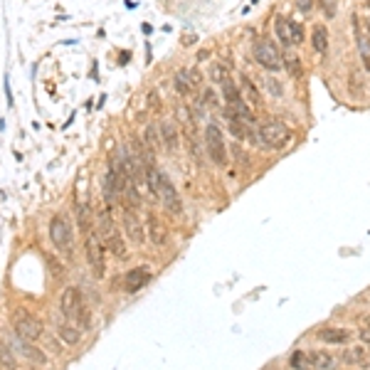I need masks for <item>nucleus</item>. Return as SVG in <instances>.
Returning a JSON list of instances; mask_svg holds the SVG:
<instances>
[{
  "instance_id": "f257e3e1",
  "label": "nucleus",
  "mask_w": 370,
  "mask_h": 370,
  "mask_svg": "<svg viewBox=\"0 0 370 370\" xmlns=\"http://www.w3.org/2000/svg\"><path fill=\"white\" fill-rule=\"evenodd\" d=\"M13 328H15V336L25 338V341H37L42 336V321L35 318L30 311L25 309H15L13 313Z\"/></svg>"
},
{
  "instance_id": "f03ea898",
  "label": "nucleus",
  "mask_w": 370,
  "mask_h": 370,
  "mask_svg": "<svg viewBox=\"0 0 370 370\" xmlns=\"http://www.w3.org/2000/svg\"><path fill=\"white\" fill-rule=\"evenodd\" d=\"M84 255L89 269L94 271V276H104L106 274V257H104V242H101V237L97 232H86Z\"/></svg>"
},
{
  "instance_id": "7ed1b4c3",
  "label": "nucleus",
  "mask_w": 370,
  "mask_h": 370,
  "mask_svg": "<svg viewBox=\"0 0 370 370\" xmlns=\"http://www.w3.org/2000/svg\"><path fill=\"white\" fill-rule=\"evenodd\" d=\"M259 141L264 143V148H284L291 141V128L282 121H267L259 128Z\"/></svg>"
},
{
  "instance_id": "20e7f679",
  "label": "nucleus",
  "mask_w": 370,
  "mask_h": 370,
  "mask_svg": "<svg viewBox=\"0 0 370 370\" xmlns=\"http://www.w3.org/2000/svg\"><path fill=\"white\" fill-rule=\"evenodd\" d=\"M205 148L217 166H227V146L222 138V131L217 124H207L205 126Z\"/></svg>"
},
{
  "instance_id": "39448f33",
  "label": "nucleus",
  "mask_w": 370,
  "mask_h": 370,
  "mask_svg": "<svg viewBox=\"0 0 370 370\" xmlns=\"http://www.w3.org/2000/svg\"><path fill=\"white\" fill-rule=\"evenodd\" d=\"M255 59L267 72L284 70V57H282V52H279V50H276L269 40H259V42L255 44Z\"/></svg>"
},
{
  "instance_id": "423d86ee",
  "label": "nucleus",
  "mask_w": 370,
  "mask_h": 370,
  "mask_svg": "<svg viewBox=\"0 0 370 370\" xmlns=\"http://www.w3.org/2000/svg\"><path fill=\"white\" fill-rule=\"evenodd\" d=\"M50 240H52V244L57 247L59 252H67V255L72 252V242H74V237H72V225L62 217V215L52 217V222H50Z\"/></svg>"
},
{
  "instance_id": "0eeeda50",
  "label": "nucleus",
  "mask_w": 370,
  "mask_h": 370,
  "mask_svg": "<svg viewBox=\"0 0 370 370\" xmlns=\"http://www.w3.org/2000/svg\"><path fill=\"white\" fill-rule=\"evenodd\" d=\"M82 306H84V301H82L79 289H77V286H67V289L62 291V296H59V311H62V316L72 323V321H77Z\"/></svg>"
},
{
  "instance_id": "6e6552de",
  "label": "nucleus",
  "mask_w": 370,
  "mask_h": 370,
  "mask_svg": "<svg viewBox=\"0 0 370 370\" xmlns=\"http://www.w3.org/2000/svg\"><path fill=\"white\" fill-rule=\"evenodd\" d=\"M121 220H124V232L128 235V240H131L133 244H143V240H146V225L138 220V213L124 207Z\"/></svg>"
},
{
  "instance_id": "1a4fd4ad",
  "label": "nucleus",
  "mask_w": 370,
  "mask_h": 370,
  "mask_svg": "<svg viewBox=\"0 0 370 370\" xmlns=\"http://www.w3.org/2000/svg\"><path fill=\"white\" fill-rule=\"evenodd\" d=\"M158 198L160 202L166 205V210L173 215H178L183 210V205H180V198H178V190H175V185L166 178V175H160V188H158Z\"/></svg>"
},
{
  "instance_id": "9d476101",
  "label": "nucleus",
  "mask_w": 370,
  "mask_h": 370,
  "mask_svg": "<svg viewBox=\"0 0 370 370\" xmlns=\"http://www.w3.org/2000/svg\"><path fill=\"white\" fill-rule=\"evenodd\" d=\"M356 25V44H358V55L363 59V67L370 72V30L368 25H363L358 17H353Z\"/></svg>"
},
{
  "instance_id": "9b49d317",
  "label": "nucleus",
  "mask_w": 370,
  "mask_h": 370,
  "mask_svg": "<svg viewBox=\"0 0 370 370\" xmlns=\"http://www.w3.org/2000/svg\"><path fill=\"white\" fill-rule=\"evenodd\" d=\"M148 282H151V269H148V267H133V269H128L126 276H124V291L133 294V291L143 289Z\"/></svg>"
},
{
  "instance_id": "f8f14e48",
  "label": "nucleus",
  "mask_w": 370,
  "mask_h": 370,
  "mask_svg": "<svg viewBox=\"0 0 370 370\" xmlns=\"http://www.w3.org/2000/svg\"><path fill=\"white\" fill-rule=\"evenodd\" d=\"M101 193H104V200H106V205L109 207H114L116 198L121 195L119 193V175H116V166L111 163L106 173H104V180H101Z\"/></svg>"
},
{
  "instance_id": "ddd939ff",
  "label": "nucleus",
  "mask_w": 370,
  "mask_h": 370,
  "mask_svg": "<svg viewBox=\"0 0 370 370\" xmlns=\"http://www.w3.org/2000/svg\"><path fill=\"white\" fill-rule=\"evenodd\" d=\"M15 348L20 351V356L28 358L30 363H35V365H44V363H47V356H44L42 351H40L37 345H32L30 341H25V338H20V336H17V341H15Z\"/></svg>"
},
{
  "instance_id": "4468645a",
  "label": "nucleus",
  "mask_w": 370,
  "mask_h": 370,
  "mask_svg": "<svg viewBox=\"0 0 370 370\" xmlns=\"http://www.w3.org/2000/svg\"><path fill=\"white\" fill-rule=\"evenodd\" d=\"M318 341L328 343V345H343V343L351 341V331H345V328H321Z\"/></svg>"
},
{
  "instance_id": "2eb2a0df",
  "label": "nucleus",
  "mask_w": 370,
  "mask_h": 370,
  "mask_svg": "<svg viewBox=\"0 0 370 370\" xmlns=\"http://www.w3.org/2000/svg\"><path fill=\"white\" fill-rule=\"evenodd\" d=\"M148 225H146V229H148V237H151V242L156 244V247H163L166 244V240H168V232H166V227H163V222L158 220L156 215H148V220H146Z\"/></svg>"
},
{
  "instance_id": "dca6fc26",
  "label": "nucleus",
  "mask_w": 370,
  "mask_h": 370,
  "mask_svg": "<svg viewBox=\"0 0 370 370\" xmlns=\"http://www.w3.org/2000/svg\"><path fill=\"white\" fill-rule=\"evenodd\" d=\"M160 141L166 146V151H178L180 138H178V126L173 121H163L160 124Z\"/></svg>"
},
{
  "instance_id": "f3484780",
  "label": "nucleus",
  "mask_w": 370,
  "mask_h": 370,
  "mask_svg": "<svg viewBox=\"0 0 370 370\" xmlns=\"http://www.w3.org/2000/svg\"><path fill=\"white\" fill-rule=\"evenodd\" d=\"M309 358V363H313L318 370H336L338 368V360L333 356H328L326 351H311V353H306Z\"/></svg>"
},
{
  "instance_id": "a211bd4d",
  "label": "nucleus",
  "mask_w": 370,
  "mask_h": 370,
  "mask_svg": "<svg viewBox=\"0 0 370 370\" xmlns=\"http://www.w3.org/2000/svg\"><path fill=\"white\" fill-rule=\"evenodd\" d=\"M57 333H59V338L67 343V345H77V343L82 341V331L74 326V323H70V321L57 323Z\"/></svg>"
},
{
  "instance_id": "6ab92c4d",
  "label": "nucleus",
  "mask_w": 370,
  "mask_h": 370,
  "mask_svg": "<svg viewBox=\"0 0 370 370\" xmlns=\"http://www.w3.org/2000/svg\"><path fill=\"white\" fill-rule=\"evenodd\" d=\"M274 30H276V35H279V40L284 47H291L294 44V37H291V22L286 20L284 15H276V20H274Z\"/></svg>"
},
{
  "instance_id": "aec40b11",
  "label": "nucleus",
  "mask_w": 370,
  "mask_h": 370,
  "mask_svg": "<svg viewBox=\"0 0 370 370\" xmlns=\"http://www.w3.org/2000/svg\"><path fill=\"white\" fill-rule=\"evenodd\" d=\"M311 44H313V52L326 55V50H328V30H326V25H316V28H313Z\"/></svg>"
},
{
  "instance_id": "412c9836",
  "label": "nucleus",
  "mask_w": 370,
  "mask_h": 370,
  "mask_svg": "<svg viewBox=\"0 0 370 370\" xmlns=\"http://www.w3.org/2000/svg\"><path fill=\"white\" fill-rule=\"evenodd\" d=\"M77 222H79V229L82 232H91V207L86 202H79L77 205Z\"/></svg>"
},
{
  "instance_id": "4be33fe9",
  "label": "nucleus",
  "mask_w": 370,
  "mask_h": 370,
  "mask_svg": "<svg viewBox=\"0 0 370 370\" xmlns=\"http://www.w3.org/2000/svg\"><path fill=\"white\" fill-rule=\"evenodd\" d=\"M104 244H106V247H109V252H111V255L121 257V259H124V257L128 255L126 244H124V237H121V235H119V232H116V235H111V237H109V240H104Z\"/></svg>"
},
{
  "instance_id": "5701e85b",
  "label": "nucleus",
  "mask_w": 370,
  "mask_h": 370,
  "mask_svg": "<svg viewBox=\"0 0 370 370\" xmlns=\"http://www.w3.org/2000/svg\"><path fill=\"white\" fill-rule=\"evenodd\" d=\"M160 175L163 173L156 168V163H151V166H146V185H148V190L158 195V188H160Z\"/></svg>"
},
{
  "instance_id": "b1692460",
  "label": "nucleus",
  "mask_w": 370,
  "mask_h": 370,
  "mask_svg": "<svg viewBox=\"0 0 370 370\" xmlns=\"http://www.w3.org/2000/svg\"><path fill=\"white\" fill-rule=\"evenodd\" d=\"M222 97H225V101H227V104H237V101H242V91L237 89V84H235V82L225 79V82H222Z\"/></svg>"
},
{
  "instance_id": "393cba45",
  "label": "nucleus",
  "mask_w": 370,
  "mask_h": 370,
  "mask_svg": "<svg viewBox=\"0 0 370 370\" xmlns=\"http://www.w3.org/2000/svg\"><path fill=\"white\" fill-rule=\"evenodd\" d=\"M289 365H291L294 370H311V365H309V358H306V353H304V351L291 353V358H289Z\"/></svg>"
},
{
  "instance_id": "a878e982",
  "label": "nucleus",
  "mask_w": 370,
  "mask_h": 370,
  "mask_svg": "<svg viewBox=\"0 0 370 370\" xmlns=\"http://www.w3.org/2000/svg\"><path fill=\"white\" fill-rule=\"evenodd\" d=\"M0 363H3V368L5 370H15V356L10 353V348H8V343L0 341Z\"/></svg>"
},
{
  "instance_id": "bb28decb",
  "label": "nucleus",
  "mask_w": 370,
  "mask_h": 370,
  "mask_svg": "<svg viewBox=\"0 0 370 370\" xmlns=\"http://www.w3.org/2000/svg\"><path fill=\"white\" fill-rule=\"evenodd\" d=\"M173 84H175V91H178L180 97H188V94H190V89H193V86L188 84V79H185V74H183V72H178V74H175Z\"/></svg>"
},
{
  "instance_id": "cd10ccee",
  "label": "nucleus",
  "mask_w": 370,
  "mask_h": 370,
  "mask_svg": "<svg viewBox=\"0 0 370 370\" xmlns=\"http://www.w3.org/2000/svg\"><path fill=\"white\" fill-rule=\"evenodd\" d=\"M158 141H160V133H158V128L151 124V126H146V146L153 151V148H158Z\"/></svg>"
},
{
  "instance_id": "c85d7f7f",
  "label": "nucleus",
  "mask_w": 370,
  "mask_h": 370,
  "mask_svg": "<svg viewBox=\"0 0 370 370\" xmlns=\"http://www.w3.org/2000/svg\"><path fill=\"white\" fill-rule=\"evenodd\" d=\"M185 79H188V84L190 86H200V82H202V74H200L195 67H188V70H183Z\"/></svg>"
},
{
  "instance_id": "c756f323",
  "label": "nucleus",
  "mask_w": 370,
  "mask_h": 370,
  "mask_svg": "<svg viewBox=\"0 0 370 370\" xmlns=\"http://www.w3.org/2000/svg\"><path fill=\"white\" fill-rule=\"evenodd\" d=\"M343 360H345V363H358V365H365V363H363V351H360V348L345 351V353H343Z\"/></svg>"
},
{
  "instance_id": "7c9ffc66",
  "label": "nucleus",
  "mask_w": 370,
  "mask_h": 370,
  "mask_svg": "<svg viewBox=\"0 0 370 370\" xmlns=\"http://www.w3.org/2000/svg\"><path fill=\"white\" fill-rule=\"evenodd\" d=\"M242 84H244V89L249 91V97H252V101H257V104H259V91H257V86L252 84V79H249L247 74H242Z\"/></svg>"
},
{
  "instance_id": "2f4dec72",
  "label": "nucleus",
  "mask_w": 370,
  "mask_h": 370,
  "mask_svg": "<svg viewBox=\"0 0 370 370\" xmlns=\"http://www.w3.org/2000/svg\"><path fill=\"white\" fill-rule=\"evenodd\" d=\"M229 131H232V136H235V138H244L242 121H237V119H229Z\"/></svg>"
},
{
  "instance_id": "473e14b6",
  "label": "nucleus",
  "mask_w": 370,
  "mask_h": 370,
  "mask_svg": "<svg viewBox=\"0 0 370 370\" xmlns=\"http://www.w3.org/2000/svg\"><path fill=\"white\" fill-rule=\"evenodd\" d=\"M210 77H213L215 82H225V79H227V72H225V67L215 64L213 70H210Z\"/></svg>"
},
{
  "instance_id": "72a5a7b5",
  "label": "nucleus",
  "mask_w": 370,
  "mask_h": 370,
  "mask_svg": "<svg viewBox=\"0 0 370 370\" xmlns=\"http://www.w3.org/2000/svg\"><path fill=\"white\" fill-rule=\"evenodd\" d=\"M267 89H269V94H274V97H282V94H284V89H282V84H279L276 79H267Z\"/></svg>"
},
{
  "instance_id": "f704fd0d",
  "label": "nucleus",
  "mask_w": 370,
  "mask_h": 370,
  "mask_svg": "<svg viewBox=\"0 0 370 370\" xmlns=\"http://www.w3.org/2000/svg\"><path fill=\"white\" fill-rule=\"evenodd\" d=\"M286 64H289V72H291L294 77H301V62H299V57H296V59L289 57V59H286Z\"/></svg>"
},
{
  "instance_id": "c9c22d12",
  "label": "nucleus",
  "mask_w": 370,
  "mask_h": 370,
  "mask_svg": "<svg viewBox=\"0 0 370 370\" xmlns=\"http://www.w3.org/2000/svg\"><path fill=\"white\" fill-rule=\"evenodd\" d=\"M232 156H235V160H240L242 166H249V158H247V153H244L240 146H235V148H232Z\"/></svg>"
},
{
  "instance_id": "e433bc0d",
  "label": "nucleus",
  "mask_w": 370,
  "mask_h": 370,
  "mask_svg": "<svg viewBox=\"0 0 370 370\" xmlns=\"http://www.w3.org/2000/svg\"><path fill=\"white\" fill-rule=\"evenodd\" d=\"M291 37H294V42L299 44L301 37H304V28H301L299 22H291Z\"/></svg>"
},
{
  "instance_id": "4c0bfd02",
  "label": "nucleus",
  "mask_w": 370,
  "mask_h": 370,
  "mask_svg": "<svg viewBox=\"0 0 370 370\" xmlns=\"http://www.w3.org/2000/svg\"><path fill=\"white\" fill-rule=\"evenodd\" d=\"M296 5H299L301 13H309V10H311V5H313V0H296Z\"/></svg>"
},
{
  "instance_id": "58836bf2",
  "label": "nucleus",
  "mask_w": 370,
  "mask_h": 370,
  "mask_svg": "<svg viewBox=\"0 0 370 370\" xmlns=\"http://www.w3.org/2000/svg\"><path fill=\"white\" fill-rule=\"evenodd\" d=\"M360 341L370 345V326H363V328H360Z\"/></svg>"
},
{
  "instance_id": "ea45409f",
  "label": "nucleus",
  "mask_w": 370,
  "mask_h": 370,
  "mask_svg": "<svg viewBox=\"0 0 370 370\" xmlns=\"http://www.w3.org/2000/svg\"><path fill=\"white\" fill-rule=\"evenodd\" d=\"M178 114L183 119V124H190V116H188V109H185V106H178Z\"/></svg>"
},
{
  "instance_id": "a19ab883",
  "label": "nucleus",
  "mask_w": 370,
  "mask_h": 370,
  "mask_svg": "<svg viewBox=\"0 0 370 370\" xmlns=\"http://www.w3.org/2000/svg\"><path fill=\"white\" fill-rule=\"evenodd\" d=\"M193 42H198V35H183V44L188 47V44H193Z\"/></svg>"
}]
</instances>
